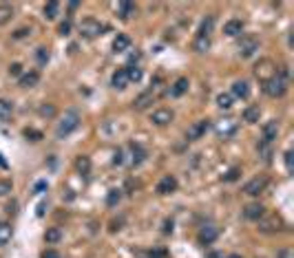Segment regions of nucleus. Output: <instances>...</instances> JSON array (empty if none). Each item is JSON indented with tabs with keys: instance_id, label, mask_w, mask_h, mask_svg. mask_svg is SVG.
Segmentation results:
<instances>
[{
	"instance_id": "obj_1",
	"label": "nucleus",
	"mask_w": 294,
	"mask_h": 258,
	"mask_svg": "<svg viewBox=\"0 0 294 258\" xmlns=\"http://www.w3.org/2000/svg\"><path fill=\"white\" fill-rule=\"evenodd\" d=\"M288 80H290V69L288 66H281L274 77L263 82V93H266L268 97H283L285 91H288Z\"/></svg>"
},
{
	"instance_id": "obj_2",
	"label": "nucleus",
	"mask_w": 294,
	"mask_h": 258,
	"mask_svg": "<svg viewBox=\"0 0 294 258\" xmlns=\"http://www.w3.org/2000/svg\"><path fill=\"white\" fill-rule=\"evenodd\" d=\"M212 27H215V16H206L201 20L199 29H197V35L193 40V49L197 53H206L210 49V33H212Z\"/></svg>"
},
{
	"instance_id": "obj_3",
	"label": "nucleus",
	"mask_w": 294,
	"mask_h": 258,
	"mask_svg": "<svg viewBox=\"0 0 294 258\" xmlns=\"http://www.w3.org/2000/svg\"><path fill=\"white\" fill-rule=\"evenodd\" d=\"M78 126H80V115H78V110H69V113H64V117L60 120V124H58L56 137H58V139L69 137L73 130H78Z\"/></svg>"
},
{
	"instance_id": "obj_4",
	"label": "nucleus",
	"mask_w": 294,
	"mask_h": 258,
	"mask_svg": "<svg viewBox=\"0 0 294 258\" xmlns=\"http://www.w3.org/2000/svg\"><path fill=\"white\" fill-rule=\"evenodd\" d=\"M106 25H102L100 20H95V18H84L82 22H80V33L84 35V38H98V35H102V31H106Z\"/></svg>"
},
{
	"instance_id": "obj_5",
	"label": "nucleus",
	"mask_w": 294,
	"mask_h": 258,
	"mask_svg": "<svg viewBox=\"0 0 294 258\" xmlns=\"http://www.w3.org/2000/svg\"><path fill=\"white\" fill-rule=\"evenodd\" d=\"M212 130H215V135L219 139H230L234 132L239 130V124L232 120V117H226V120H219L215 122V126H212Z\"/></svg>"
},
{
	"instance_id": "obj_6",
	"label": "nucleus",
	"mask_w": 294,
	"mask_h": 258,
	"mask_svg": "<svg viewBox=\"0 0 294 258\" xmlns=\"http://www.w3.org/2000/svg\"><path fill=\"white\" fill-rule=\"evenodd\" d=\"M254 75H256V80H261V84L263 82H268L270 77H274L277 75V64L272 62V60H259V64L254 66Z\"/></svg>"
},
{
	"instance_id": "obj_7",
	"label": "nucleus",
	"mask_w": 294,
	"mask_h": 258,
	"mask_svg": "<svg viewBox=\"0 0 294 258\" xmlns=\"http://www.w3.org/2000/svg\"><path fill=\"white\" fill-rule=\"evenodd\" d=\"M210 128V124H208V120H197V122H193L188 126V130H186V139L188 142H197V139H201L204 135H206V130Z\"/></svg>"
},
{
	"instance_id": "obj_8",
	"label": "nucleus",
	"mask_w": 294,
	"mask_h": 258,
	"mask_svg": "<svg viewBox=\"0 0 294 258\" xmlns=\"http://www.w3.org/2000/svg\"><path fill=\"white\" fill-rule=\"evenodd\" d=\"M259 51V40L254 35H244L239 42V55L241 57H252Z\"/></svg>"
},
{
	"instance_id": "obj_9",
	"label": "nucleus",
	"mask_w": 294,
	"mask_h": 258,
	"mask_svg": "<svg viewBox=\"0 0 294 258\" xmlns=\"http://www.w3.org/2000/svg\"><path fill=\"white\" fill-rule=\"evenodd\" d=\"M266 188H268V176H254V179H250L244 186V192L248 196H259Z\"/></svg>"
},
{
	"instance_id": "obj_10",
	"label": "nucleus",
	"mask_w": 294,
	"mask_h": 258,
	"mask_svg": "<svg viewBox=\"0 0 294 258\" xmlns=\"http://www.w3.org/2000/svg\"><path fill=\"white\" fill-rule=\"evenodd\" d=\"M219 236V227L212 225V223H206L199 227V234H197V241L201 243V245H210V243H215Z\"/></svg>"
},
{
	"instance_id": "obj_11",
	"label": "nucleus",
	"mask_w": 294,
	"mask_h": 258,
	"mask_svg": "<svg viewBox=\"0 0 294 258\" xmlns=\"http://www.w3.org/2000/svg\"><path fill=\"white\" fill-rule=\"evenodd\" d=\"M175 120V113L171 108H157V110H153V115H151V122L155 124V126H168Z\"/></svg>"
},
{
	"instance_id": "obj_12",
	"label": "nucleus",
	"mask_w": 294,
	"mask_h": 258,
	"mask_svg": "<svg viewBox=\"0 0 294 258\" xmlns=\"http://www.w3.org/2000/svg\"><path fill=\"white\" fill-rule=\"evenodd\" d=\"M155 190H157V194H161V196H166V194H173L175 190H177V179H175L173 174H166V176H161Z\"/></svg>"
},
{
	"instance_id": "obj_13",
	"label": "nucleus",
	"mask_w": 294,
	"mask_h": 258,
	"mask_svg": "<svg viewBox=\"0 0 294 258\" xmlns=\"http://www.w3.org/2000/svg\"><path fill=\"white\" fill-rule=\"evenodd\" d=\"M277 135H279V124H277V120H270V122L263 124V130H261V142L272 144V142H274V139H277Z\"/></svg>"
},
{
	"instance_id": "obj_14",
	"label": "nucleus",
	"mask_w": 294,
	"mask_h": 258,
	"mask_svg": "<svg viewBox=\"0 0 294 258\" xmlns=\"http://www.w3.org/2000/svg\"><path fill=\"white\" fill-rule=\"evenodd\" d=\"M244 216L248 221H261L263 216H266V208H263L261 203H248L244 208Z\"/></svg>"
},
{
	"instance_id": "obj_15",
	"label": "nucleus",
	"mask_w": 294,
	"mask_h": 258,
	"mask_svg": "<svg viewBox=\"0 0 294 258\" xmlns=\"http://www.w3.org/2000/svg\"><path fill=\"white\" fill-rule=\"evenodd\" d=\"M224 33L228 35V38H237V35H241L244 33V20H239V18L228 20L224 25Z\"/></svg>"
},
{
	"instance_id": "obj_16",
	"label": "nucleus",
	"mask_w": 294,
	"mask_h": 258,
	"mask_svg": "<svg viewBox=\"0 0 294 258\" xmlns=\"http://www.w3.org/2000/svg\"><path fill=\"white\" fill-rule=\"evenodd\" d=\"M117 16L122 20H131L133 16H137V5L135 3H128V0H124V3L117 5Z\"/></svg>"
},
{
	"instance_id": "obj_17",
	"label": "nucleus",
	"mask_w": 294,
	"mask_h": 258,
	"mask_svg": "<svg viewBox=\"0 0 294 258\" xmlns=\"http://www.w3.org/2000/svg\"><path fill=\"white\" fill-rule=\"evenodd\" d=\"M232 100H248L250 97V84L246 82V80H237V82L232 84Z\"/></svg>"
},
{
	"instance_id": "obj_18",
	"label": "nucleus",
	"mask_w": 294,
	"mask_h": 258,
	"mask_svg": "<svg viewBox=\"0 0 294 258\" xmlns=\"http://www.w3.org/2000/svg\"><path fill=\"white\" fill-rule=\"evenodd\" d=\"M111 86L113 88H126L128 86V73H126V66H122V69H117L113 73V77H111Z\"/></svg>"
},
{
	"instance_id": "obj_19",
	"label": "nucleus",
	"mask_w": 294,
	"mask_h": 258,
	"mask_svg": "<svg viewBox=\"0 0 294 258\" xmlns=\"http://www.w3.org/2000/svg\"><path fill=\"white\" fill-rule=\"evenodd\" d=\"M146 161V150L139 144H131V166L137 168Z\"/></svg>"
},
{
	"instance_id": "obj_20",
	"label": "nucleus",
	"mask_w": 294,
	"mask_h": 258,
	"mask_svg": "<svg viewBox=\"0 0 294 258\" xmlns=\"http://www.w3.org/2000/svg\"><path fill=\"white\" fill-rule=\"evenodd\" d=\"M188 86H190V82H188V77H179V80H175L173 82V86H171V97H181V95H186L188 93Z\"/></svg>"
},
{
	"instance_id": "obj_21",
	"label": "nucleus",
	"mask_w": 294,
	"mask_h": 258,
	"mask_svg": "<svg viewBox=\"0 0 294 258\" xmlns=\"http://www.w3.org/2000/svg\"><path fill=\"white\" fill-rule=\"evenodd\" d=\"M38 82H40V73H38V71H27V73H23V75H20V80H18V84L23 86V88H33Z\"/></svg>"
},
{
	"instance_id": "obj_22",
	"label": "nucleus",
	"mask_w": 294,
	"mask_h": 258,
	"mask_svg": "<svg viewBox=\"0 0 294 258\" xmlns=\"http://www.w3.org/2000/svg\"><path fill=\"white\" fill-rule=\"evenodd\" d=\"M111 47H113L115 53H124V51H128V47H131V38L126 33H117Z\"/></svg>"
},
{
	"instance_id": "obj_23",
	"label": "nucleus",
	"mask_w": 294,
	"mask_h": 258,
	"mask_svg": "<svg viewBox=\"0 0 294 258\" xmlns=\"http://www.w3.org/2000/svg\"><path fill=\"white\" fill-rule=\"evenodd\" d=\"M153 102H155V95H153V91H146V93H142L139 97L133 102V106L137 108V110H144V108H149Z\"/></svg>"
},
{
	"instance_id": "obj_24",
	"label": "nucleus",
	"mask_w": 294,
	"mask_h": 258,
	"mask_svg": "<svg viewBox=\"0 0 294 258\" xmlns=\"http://www.w3.org/2000/svg\"><path fill=\"white\" fill-rule=\"evenodd\" d=\"M259 117H261V108L256 106V104L248 106L244 110V122H248V124H256V122H259Z\"/></svg>"
},
{
	"instance_id": "obj_25",
	"label": "nucleus",
	"mask_w": 294,
	"mask_h": 258,
	"mask_svg": "<svg viewBox=\"0 0 294 258\" xmlns=\"http://www.w3.org/2000/svg\"><path fill=\"white\" fill-rule=\"evenodd\" d=\"M76 170L80 174H84V176L91 172V159L86 157V154H80V157L76 159Z\"/></svg>"
},
{
	"instance_id": "obj_26",
	"label": "nucleus",
	"mask_w": 294,
	"mask_h": 258,
	"mask_svg": "<svg viewBox=\"0 0 294 258\" xmlns=\"http://www.w3.org/2000/svg\"><path fill=\"white\" fill-rule=\"evenodd\" d=\"M45 241L49 243V245L60 243L62 241V230H60V227H49V230L45 232Z\"/></svg>"
},
{
	"instance_id": "obj_27",
	"label": "nucleus",
	"mask_w": 294,
	"mask_h": 258,
	"mask_svg": "<svg viewBox=\"0 0 294 258\" xmlns=\"http://www.w3.org/2000/svg\"><path fill=\"white\" fill-rule=\"evenodd\" d=\"M13 236V227L11 223H0V245H7Z\"/></svg>"
},
{
	"instance_id": "obj_28",
	"label": "nucleus",
	"mask_w": 294,
	"mask_h": 258,
	"mask_svg": "<svg viewBox=\"0 0 294 258\" xmlns=\"http://www.w3.org/2000/svg\"><path fill=\"white\" fill-rule=\"evenodd\" d=\"M13 18V7L11 5H5V3H0V27L7 25Z\"/></svg>"
},
{
	"instance_id": "obj_29",
	"label": "nucleus",
	"mask_w": 294,
	"mask_h": 258,
	"mask_svg": "<svg viewBox=\"0 0 294 258\" xmlns=\"http://www.w3.org/2000/svg\"><path fill=\"white\" fill-rule=\"evenodd\" d=\"M13 113V104L7 100H0V122H7Z\"/></svg>"
},
{
	"instance_id": "obj_30",
	"label": "nucleus",
	"mask_w": 294,
	"mask_h": 258,
	"mask_svg": "<svg viewBox=\"0 0 294 258\" xmlns=\"http://www.w3.org/2000/svg\"><path fill=\"white\" fill-rule=\"evenodd\" d=\"M217 106L222 108V110L232 108V95L230 93H219L217 95Z\"/></svg>"
},
{
	"instance_id": "obj_31",
	"label": "nucleus",
	"mask_w": 294,
	"mask_h": 258,
	"mask_svg": "<svg viewBox=\"0 0 294 258\" xmlns=\"http://www.w3.org/2000/svg\"><path fill=\"white\" fill-rule=\"evenodd\" d=\"M58 11H60V3H47L45 5V18L47 20H56Z\"/></svg>"
},
{
	"instance_id": "obj_32",
	"label": "nucleus",
	"mask_w": 294,
	"mask_h": 258,
	"mask_svg": "<svg viewBox=\"0 0 294 258\" xmlns=\"http://www.w3.org/2000/svg\"><path fill=\"white\" fill-rule=\"evenodd\" d=\"M272 225H277V230H281L279 225H283V223H281V219H279V216H270L268 221H263L259 230H263V232H274V230H272Z\"/></svg>"
},
{
	"instance_id": "obj_33",
	"label": "nucleus",
	"mask_w": 294,
	"mask_h": 258,
	"mask_svg": "<svg viewBox=\"0 0 294 258\" xmlns=\"http://www.w3.org/2000/svg\"><path fill=\"white\" fill-rule=\"evenodd\" d=\"M120 199H122V190H108V194H106V205L108 208H113V205L120 203Z\"/></svg>"
},
{
	"instance_id": "obj_34",
	"label": "nucleus",
	"mask_w": 294,
	"mask_h": 258,
	"mask_svg": "<svg viewBox=\"0 0 294 258\" xmlns=\"http://www.w3.org/2000/svg\"><path fill=\"white\" fill-rule=\"evenodd\" d=\"M126 73H128V84L131 82H139V80H142V69H139V66H126Z\"/></svg>"
},
{
	"instance_id": "obj_35",
	"label": "nucleus",
	"mask_w": 294,
	"mask_h": 258,
	"mask_svg": "<svg viewBox=\"0 0 294 258\" xmlns=\"http://www.w3.org/2000/svg\"><path fill=\"white\" fill-rule=\"evenodd\" d=\"M71 27H73V25H71V20H69V18H67V20H62L60 25H58V33H60L62 38H67V35L71 33Z\"/></svg>"
},
{
	"instance_id": "obj_36",
	"label": "nucleus",
	"mask_w": 294,
	"mask_h": 258,
	"mask_svg": "<svg viewBox=\"0 0 294 258\" xmlns=\"http://www.w3.org/2000/svg\"><path fill=\"white\" fill-rule=\"evenodd\" d=\"M35 60H38V64H47L49 62V49L40 47L38 51H35Z\"/></svg>"
},
{
	"instance_id": "obj_37",
	"label": "nucleus",
	"mask_w": 294,
	"mask_h": 258,
	"mask_svg": "<svg viewBox=\"0 0 294 258\" xmlns=\"http://www.w3.org/2000/svg\"><path fill=\"white\" fill-rule=\"evenodd\" d=\"M25 137L29 139V142H40V139H42V132L35 130V128H25Z\"/></svg>"
},
{
	"instance_id": "obj_38",
	"label": "nucleus",
	"mask_w": 294,
	"mask_h": 258,
	"mask_svg": "<svg viewBox=\"0 0 294 258\" xmlns=\"http://www.w3.org/2000/svg\"><path fill=\"white\" fill-rule=\"evenodd\" d=\"M239 174H241L239 168H230V170H228V172L224 174V181H226V183H232V181H237V179H239Z\"/></svg>"
},
{
	"instance_id": "obj_39",
	"label": "nucleus",
	"mask_w": 294,
	"mask_h": 258,
	"mask_svg": "<svg viewBox=\"0 0 294 258\" xmlns=\"http://www.w3.org/2000/svg\"><path fill=\"white\" fill-rule=\"evenodd\" d=\"M11 190H13V183L9 179H0V196L11 194Z\"/></svg>"
},
{
	"instance_id": "obj_40",
	"label": "nucleus",
	"mask_w": 294,
	"mask_h": 258,
	"mask_svg": "<svg viewBox=\"0 0 294 258\" xmlns=\"http://www.w3.org/2000/svg\"><path fill=\"white\" fill-rule=\"evenodd\" d=\"M168 252L166 249H151V252H146V258H166Z\"/></svg>"
},
{
	"instance_id": "obj_41",
	"label": "nucleus",
	"mask_w": 294,
	"mask_h": 258,
	"mask_svg": "<svg viewBox=\"0 0 294 258\" xmlns=\"http://www.w3.org/2000/svg\"><path fill=\"white\" fill-rule=\"evenodd\" d=\"M9 75H13V77H20V75H23V64H11L9 66Z\"/></svg>"
},
{
	"instance_id": "obj_42",
	"label": "nucleus",
	"mask_w": 294,
	"mask_h": 258,
	"mask_svg": "<svg viewBox=\"0 0 294 258\" xmlns=\"http://www.w3.org/2000/svg\"><path fill=\"white\" fill-rule=\"evenodd\" d=\"M283 157H285V168H288V172H292V170H294V164H292V157H294V154H292V150H285Z\"/></svg>"
},
{
	"instance_id": "obj_43",
	"label": "nucleus",
	"mask_w": 294,
	"mask_h": 258,
	"mask_svg": "<svg viewBox=\"0 0 294 258\" xmlns=\"http://www.w3.org/2000/svg\"><path fill=\"white\" fill-rule=\"evenodd\" d=\"M40 258H62V254L58 252V249H45Z\"/></svg>"
},
{
	"instance_id": "obj_44",
	"label": "nucleus",
	"mask_w": 294,
	"mask_h": 258,
	"mask_svg": "<svg viewBox=\"0 0 294 258\" xmlns=\"http://www.w3.org/2000/svg\"><path fill=\"white\" fill-rule=\"evenodd\" d=\"M122 164H124V152L117 148L115 154H113V166H122Z\"/></svg>"
},
{
	"instance_id": "obj_45",
	"label": "nucleus",
	"mask_w": 294,
	"mask_h": 258,
	"mask_svg": "<svg viewBox=\"0 0 294 258\" xmlns=\"http://www.w3.org/2000/svg\"><path fill=\"white\" fill-rule=\"evenodd\" d=\"M47 188H49V186H47V181H38V183L33 186V194H42Z\"/></svg>"
},
{
	"instance_id": "obj_46",
	"label": "nucleus",
	"mask_w": 294,
	"mask_h": 258,
	"mask_svg": "<svg viewBox=\"0 0 294 258\" xmlns=\"http://www.w3.org/2000/svg\"><path fill=\"white\" fill-rule=\"evenodd\" d=\"M40 115H49L51 117V115H56V108L53 106H42L40 108Z\"/></svg>"
},
{
	"instance_id": "obj_47",
	"label": "nucleus",
	"mask_w": 294,
	"mask_h": 258,
	"mask_svg": "<svg viewBox=\"0 0 294 258\" xmlns=\"http://www.w3.org/2000/svg\"><path fill=\"white\" fill-rule=\"evenodd\" d=\"M27 33H29V29H18V31L13 33V38H16V40H20V38H25Z\"/></svg>"
},
{
	"instance_id": "obj_48",
	"label": "nucleus",
	"mask_w": 294,
	"mask_h": 258,
	"mask_svg": "<svg viewBox=\"0 0 294 258\" xmlns=\"http://www.w3.org/2000/svg\"><path fill=\"white\" fill-rule=\"evenodd\" d=\"M45 210H47V203L40 201V203H38V212H35V214H38V216H45Z\"/></svg>"
},
{
	"instance_id": "obj_49",
	"label": "nucleus",
	"mask_w": 294,
	"mask_h": 258,
	"mask_svg": "<svg viewBox=\"0 0 294 258\" xmlns=\"http://www.w3.org/2000/svg\"><path fill=\"white\" fill-rule=\"evenodd\" d=\"M173 232V221H166L164 223V234H171Z\"/></svg>"
},
{
	"instance_id": "obj_50",
	"label": "nucleus",
	"mask_w": 294,
	"mask_h": 258,
	"mask_svg": "<svg viewBox=\"0 0 294 258\" xmlns=\"http://www.w3.org/2000/svg\"><path fill=\"white\" fill-rule=\"evenodd\" d=\"M78 7H80V3H69V9H71V11H76Z\"/></svg>"
},
{
	"instance_id": "obj_51",
	"label": "nucleus",
	"mask_w": 294,
	"mask_h": 258,
	"mask_svg": "<svg viewBox=\"0 0 294 258\" xmlns=\"http://www.w3.org/2000/svg\"><path fill=\"white\" fill-rule=\"evenodd\" d=\"M226 258H244V256H239V254H230V256H226Z\"/></svg>"
}]
</instances>
